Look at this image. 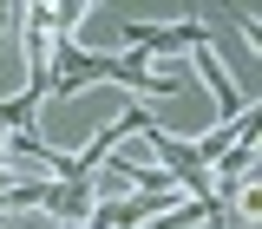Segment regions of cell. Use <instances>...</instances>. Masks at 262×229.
<instances>
[{"label":"cell","mask_w":262,"mask_h":229,"mask_svg":"<svg viewBox=\"0 0 262 229\" xmlns=\"http://www.w3.org/2000/svg\"><path fill=\"white\" fill-rule=\"evenodd\" d=\"M72 20H79V7H59V65H66V79L53 85L59 98H72L85 79H125V85H138L144 98H151V92H158V98L184 92V79H144L138 59H92V53H79V46H72Z\"/></svg>","instance_id":"6da1fadb"}]
</instances>
